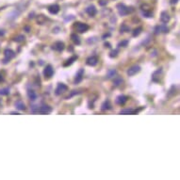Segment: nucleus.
Returning <instances> with one entry per match:
<instances>
[{
    "instance_id": "obj_1",
    "label": "nucleus",
    "mask_w": 180,
    "mask_h": 180,
    "mask_svg": "<svg viewBox=\"0 0 180 180\" xmlns=\"http://www.w3.org/2000/svg\"><path fill=\"white\" fill-rule=\"evenodd\" d=\"M117 9H118V12L121 16L128 15L134 11V9L132 7H127V6L124 5V4H119V5L117 6Z\"/></svg>"
},
{
    "instance_id": "obj_2",
    "label": "nucleus",
    "mask_w": 180,
    "mask_h": 180,
    "mask_svg": "<svg viewBox=\"0 0 180 180\" xmlns=\"http://www.w3.org/2000/svg\"><path fill=\"white\" fill-rule=\"evenodd\" d=\"M32 111L34 113H49V112L52 111V108L49 106H41V107H37V108H32Z\"/></svg>"
},
{
    "instance_id": "obj_3",
    "label": "nucleus",
    "mask_w": 180,
    "mask_h": 180,
    "mask_svg": "<svg viewBox=\"0 0 180 180\" xmlns=\"http://www.w3.org/2000/svg\"><path fill=\"white\" fill-rule=\"evenodd\" d=\"M75 28H76V30L79 33H84V32L89 30L90 27L85 23L77 22V23H76V25H75Z\"/></svg>"
},
{
    "instance_id": "obj_4",
    "label": "nucleus",
    "mask_w": 180,
    "mask_h": 180,
    "mask_svg": "<svg viewBox=\"0 0 180 180\" xmlns=\"http://www.w3.org/2000/svg\"><path fill=\"white\" fill-rule=\"evenodd\" d=\"M4 55H5V58H4L3 62L4 63H8L11 58H13L15 57V52L12 51L11 49H6L5 52H4Z\"/></svg>"
},
{
    "instance_id": "obj_5",
    "label": "nucleus",
    "mask_w": 180,
    "mask_h": 180,
    "mask_svg": "<svg viewBox=\"0 0 180 180\" xmlns=\"http://www.w3.org/2000/svg\"><path fill=\"white\" fill-rule=\"evenodd\" d=\"M67 91H68V87H67L65 84H63V83H60V84H58V86L56 88L55 94L57 95H60L62 94H64Z\"/></svg>"
},
{
    "instance_id": "obj_6",
    "label": "nucleus",
    "mask_w": 180,
    "mask_h": 180,
    "mask_svg": "<svg viewBox=\"0 0 180 180\" xmlns=\"http://www.w3.org/2000/svg\"><path fill=\"white\" fill-rule=\"evenodd\" d=\"M141 71V67L139 65H133L131 67H129L127 74L128 75L129 77H132V76H135L138 73Z\"/></svg>"
},
{
    "instance_id": "obj_7",
    "label": "nucleus",
    "mask_w": 180,
    "mask_h": 180,
    "mask_svg": "<svg viewBox=\"0 0 180 180\" xmlns=\"http://www.w3.org/2000/svg\"><path fill=\"white\" fill-rule=\"evenodd\" d=\"M51 48L53 50H55V51H58V52H61L62 50L64 49V44L62 43V41H56V43H54L52 44Z\"/></svg>"
},
{
    "instance_id": "obj_8",
    "label": "nucleus",
    "mask_w": 180,
    "mask_h": 180,
    "mask_svg": "<svg viewBox=\"0 0 180 180\" xmlns=\"http://www.w3.org/2000/svg\"><path fill=\"white\" fill-rule=\"evenodd\" d=\"M53 74H54V69H53V67L51 65H47L46 67L44 68V76L45 77H51L53 76Z\"/></svg>"
},
{
    "instance_id": "obj_9",
    "label": "nucleus",
    "mask_w": 180,
    "mask_h": 180,
    "mask_svg": "<svg viewBox=\"0 0 180 180\" xmlns=\"http://www.w3.org/2000/svg\"><path fill=\"white\" fill-rule=\"evenodd\" d=\"M87 64L89 66H95L98 62V58L96 56H91L87 58Z\"/></svg>"
},
{
    "instance_id": "obj_10",
    "label": "nucleus",
    "mask_w": 180,
    "mask_h": 180,
    "mask_svg": "<svg viewBox=\"0 0 180 180\" xmlns=\"http://www.w3.org/2000/svg\"><path fill=\"white\" fill-rule=\"evenodd\" d=\"M86 12H87L88 15L91 16V17H94V16H95L96 13H97V10L95 9V7L94 5H91V6H89L87 8Z\"/></svg>"
},
{
    "instance_id": "obj_11",
    "label": "nucleus",
    "mask_w": 180,
    "mask_h": 180,
    "mask_svg": "<svg viewBox=\"0 0 180 180\" xmlns=\"http://www.w3.org/2000/svg\"><path fill=\"white\" fill-rule=\"evenodd\" d=\"M83 77H84V69H80L77 73L76 79H75V83H76V84H78L79 82H81V80L83 79Z\"/></svg>"
},
{
    "instance_id": "obj_12",
    "label": "nucleus",
    "mask_w": 180,
    "mask_h": 180,
    "mask_svg": "<svg viewBox=\"0 0 180 180\" xmlns=\"http://www.w3.org/2000/svg\"><path fill=\"white\" fill-rule=\"evenodd\" d=\"M128 97L125 95H119L118 97L116 98V103L120 105V106H123V105H124L125 103H127Z\"/></svg>"
},
{
    "instance_id": "obj_13",
    "label": "nucleus",
    "mask_w": 180,
    "mask_h": 180,
    "mask_svg": "<svg viewBox=\"0 0 180 180\" xmlns=\"http://www.w3.org/2000/svg\"><path fill=\"white\" fill-rule=\"evenodd\" d=\"M48 11L51 14H57L58 11H60V6L58 4H54V5H51L48 7Z\"/></svg>"
},
{
    "instance_id": "obj_14",
    "label": "nucleus",
    "mask_w": 180,
    "mask_h": 180,
    "mask_svg": "<svg viewBox=\"0 0 180 180\" xmlns=\"http://www.w3.org/2000/svg\"><path fill=\"white\" fill-rule=\"evenodd\" d=\"M171 17H170V15L169 13L167 11H162L161 12V14H160V20H161V22L162 23H164V24H167L170 21Z\"/></svg>"
},
{
    "instance_id": "obj_15",
    "label": "nucleus",
    "mask_w": 180,
    "mask_h": 180,
    "mask_svg": "<svg viewBox=\"0 0 180 180\" xmlns=\"http://www.w3.org/2000/svg\"><path fill=\"white\" fill-rule=\"evenodd\" d=\"M77 60V56H73L72 58H70L69 60H66V62L63 64V66H64V67H68V66H70L71 64H73Z\"/></svg>"
},
{
    "instance_id": "obj_16",
    "label": "nucleus",
    "mask_w": 180,
    "mask_h": 180,
    "mask_svg": "<svg viewBox=\"0 0 180 180\" xmlns=\"http://www.w3.org/2000/svg\"><path fill=\"white\" fill-rule=\"evenodd\" d=\"M139 110H131V108H127V110H121L120 114H136Z\"/></svg>"
},
{
    "instance_id": "obj_17",
    "label": "nucleus",
    "mask_w": 180,
    "mask_h": 180,
    "mask_svg": "<svg viewBox=\"0 0 180 180\" xmlns=\"http://www.w3.org/2000/svg\"><path fill=\"white\" fill-rule=\"evenodd\" d=\"M15 107L17 108L19 110H26V106H25L24 102L21 101V100H18V101H16Z\"/></svg>"
},
{
    "instance_id": "obj_18",
    "label": "nucleus",
    "mask_w": 180,
    "mask_h": 180,
    "mask_svg": "<svg viewBox=\"0 0 180 180\" xmlns=\"http://www.w3.org/2000/svg\"><path fill=\"white\" fill-rule=\"evenodd\" d=\"M71 39L74 41L75 44H80V39H79V37L76 34V33H73V34H71Z\"/></svg>"
},
{
    "instance_id": "obj_19",
    "label": "nucleus",
    "mask_w": 180,
    "mask_h": 180,
    "mask_svg": "<svg viewBox=\"0 0 180 180\" xmlns=\"http://www.w3.org/2000/svg\"><path fill=\"white\" fill-rule=\"evenodd\" d=\"M110 108H111V105L110 101H105L101 106L102 110H110Z\"/></svg>"
},
{
    "instance_id": "obj_20",
    "label": "nucleus",
    "mask_w": 180,
    "mask_h": 180,
    "mask_svg": "<svg viewBox=\"0 0 180 180\" xmlns=\"http://www.w3.org/2000/svg\"><path fill=\"white\" fill-rule=\"evenodd\" d=\"M27 96H28V98L30 99V100H35L37 98V94L34 91H32V90H28L27 91Z\"/></svg>"
},
{
    "instance_id": "obj_21",
    "label": "nucleus",
    "mask_w": 180,
    "mask_h": 180,
    "mask_svg": "<svg viewBox=\"0 0 180 180\" xmlns=\"http://www.w3.org/2000/svg\"><path fill=\"white\" fill-rule=\"evenodd\" d=\"M141 31H142V27H137V28H135L134 29V31H133V37H137V36H139L141 33Z\"/></svg>"
},
{
    "instance_id": "obj_22",
    "label": "nucleus",
    "mask_w": 180,
    "mask_h": 180,
    "mask_svg": "<svg viewBox=\"0 0 180 180\" xmlns=\"http://www.w3.org/2000/svg\"><path fill=\"white\" fill-rule=\"evenodd\" d=\"M122 83H123V79L121 78V77H117L114 78V85L115 86H119V85L122 84Z\"/></svg>"
},
{
    "instance_id": "obj_23",
    "label": "nucleus",
    "mask_w": 180,
    "mask_h": 180,
    "mask_svg": "<svg viewBox=\"0 0 180 180\" xmlns=\"http://www.w3.org/2000/svg\"><path fill=\"white\" fill-rule=\"evenodd\" d=\"M14 41H17V43H22V41H25V37L23 35H19L16 37V38H14Z\"/></svg>"
},
{
    "instance_id": "obj_24",
    "label": "nucleus",
    "mask_w": 180,
    "mask_h": 180,
    "mask_svg": "<svg viewBox=\"0 0 180 180\" xmlns=\"http://www.w3.org/2000/svg\"><path fill=\"white\" fill-rule=\"evenodd\" d=\"M160 30L162 31L163 33H167V32L169 31V28L167 27L165 25H163V26H160Z\"/></svg>"
},
{
    "instance_id": "obj_25",
    "label": "nucleus",
    "mask_w": 180,
    "mask_h": 180,
    "mask_svg": "<svg viewBox=\"0 0 180 180\" xmlns=\"http://www.w3.org/2000/svg\"><path fill=\"white\" fill-rule=\"evenodd\" d=\"M127 44H128V41H121V43H119L118 46L119 47H125V46H127Z\"/></svg>"
},
{
    "instance_id": "obj_26",
    "label": "nucleus",
    "mask_w": 180,
    "mask_h": 180,
    "mask_svg": "<svg viewBox=\"0 0 180 180\" xmlns=\"http://www.w3.org/2000/svg\"><path fill=\"white\" fill-rule=\"evenodd\" d=\"M9 94H10L9 89H2V90H0V94H1V95H8Z\"/></svg>"
},
{
    "instance_id": "obj_27",
    "label": "nucleus",
    "mask_w": 180,
    "mask_h": 180,
    "mask_svg": "<svg viewBox=\"0 0 180 180\" xmlns=\"http://www.w3.org/2000/svg\"><path fill=\"white\" fill-rule=\"evenodd\" d=\"M127 32V31H129V27H127V26H125V25H123L122 27H121V32Z\"/></svg>"
},
{
    "instance_id": "obj_28",
    "label": "nucleus",
    "mask_w": 180,
    "mask_h": 180,
    "mask_svg": "<svg viewBox=\"0 0 180 180\" xmlns=\"http://www.w3.org/2000/svg\"><path fill=\"white\" fill-rule=\"evenodd\" d=\"M117 54H118V50H112V51L110 52V58H114L117 56Z\"/></svg>"
},
{
    "instance_id": "obj_29",
    "label": "nucleus",
    "mask_w": 180,
    "mask_h": 180,
    "mask_svg": "<svg viewBox=\"0 0 180 180\" xmlns=\"http://www.w3.org/2000/svg\"><path fill=\"white\" fill-rule=\"evenodd\" d=\"M115 74H116V71L115 70H111L108 72V77H114L115 76Z\"/></svg>"
},
{
    "instance_id": "obj_30",
    "label": "nucleus",
    "mask_w": 180,
    "mask_h": 180,
    "mask_svg": "<svg viewBox=\"0 0 180 180\" xmlns=\"http://www.w3.org/2000/svg\"><path fill=\"white\" fill-rule=\"evenodd\" d=\"M99 4H100L101 6H104V5H106V4H107V1H105V0H100Z\"/></svg>"
},
{
    "instance_id": "obj_31",
    "label": "nucleus",
    "mask_w": 180,
    "mask_h": 180,
    "mask_svg": "<svg viewBox=\"0 0 180 180\" xmlns=\"http://www.w3.org/2000/svg\"><path fill=\"white\" fill-rule=\"evenodd\" d=\"M105 45H106L107 47H110V44H108V43H106V44H105Z\"/></svg>"
},
{
    "instance_id": "obj_32",
    "label": "nucleus",
    "mask_w": 180,
    "mask_h": 180,
    "mask_svg": "<svg viewBox=\"0 0 180 180\" xmlns=\"http://www.w3.org/2000/svg\"><path fill=\"white\" fill-rule=\"evenodd\" d=\"M3 80V77H2V76H1V75H0V82H1Z\"/></svg>"
},
{
    "instance_id": "obj_33",
    "label": "nucleus",
    "mask_w": 180,
    "mask_h": 180,
    "mask_svg": "<svg viewBox=\"0 0 180 180\" xmlns=\"http://www.w3.org/2000/svg\"><path fill=\"white\" fill-rule=\"evenodd\" d=\"M4 35V31H0V36H2Z\"/></svg>"
},
{
    "instance_id": "obj_34",
    "label": "nucleus",
    "mask_w": 180,
    "mask_h": 180,
    "mask_svg": "<svg viewBox=\"0 0 180 180\" xmlns=\"http://www.w3.org/2000/svg\"><path fill=\"white\" fill-rule=\"evenodd\" d=\"M0 106H1V100H0Z\"/></svg>"
}]
</instances>
